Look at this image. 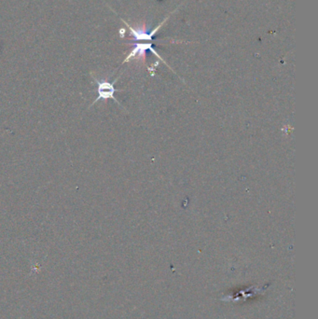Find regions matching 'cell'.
<instances>
[{"label": "cell", "instance_id": "6da1fadb", "mask_svg": "<svg viewBox=\"0 0 318 319\" xmlns=\"http://www.w3.org/2000/svg\"><path fill=\"white\" fill-rule=\"evenodd\" d=\"M93 79H94V81H95L96 84H97L98 96L97 98L94 100V102L91 104L96 103L97 101L101 100V99H104V100L112 99V100H114L116 103L120 104V103L118 102L117 99L114 97V93H115V91H116V89L114 88L113 85L117 81V79H116L113 83H110V82H108V81H100V80H98L97 78H94V77H93Z\"/></svg>", "mask_w": 318, "mask_h": 319}]
</instances>
